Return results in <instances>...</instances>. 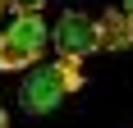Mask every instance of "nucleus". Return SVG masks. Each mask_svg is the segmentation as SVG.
I'll list each match as a JSON object with an SVG mask.
<instances>
[{"label": "nucleus", "mask_w": 133, "mask_h": 128, "mask_svg": "<svg viewBox=\"0 0 133 128\" xmlns=\"http://www.w3.org/2000/svg\"><path fill=\"white\" fill-rule=\"evenodd\" d=\"M83 87V73H78V60H51V64H32V73L23 78L18 87V105L28 115H51L55 105H64V96Z\"/></svg>", "instance_id": "1"}, {"label": "nucleus", "mask_w": 133, "mask_h": 128, "mask_svg": "<svg viewBox=\"0 0 133 128\" xmlns=\"http://www.w3.org/2000/svg\"><path fill=\"white\" fill-rule=\"evenodd\" d=\"M46 46H51V27H46L41 9H18V18L0 32V73L32 69Z\"/></svg>", "instance_id": "2"}, {"label": "nucleus", "mask_w": 133, "mask_h": 128, "mask_svg": "<svg viewBox=\"0 0 133 128\" xmlns=\"http://www.w3.org/2000/svg\"><path fill=\"white\" fill-rule=\"evenodd\" d=\"M51 46H55V55L83 64L87 55L101 51V18H87V14H78V9L60 14V23L51 27Z\"/></svg>", "instance_id": "3"}, {"label": "nucleus", "mask_w": 133, "mask_h": 128, "mask_svg": "<svg viewBox=\"0 0 133 128\" xmlns=\"http://www.w3.org/2000/svg\"><path fill=\"white\" fill-rule=\"evenodd\" d=\"M129 46H133V14L124 5L119 9H106L101 14V51L115 55V51H129Z\"/></svg>", "instance_id": "4"}, {"label": "nucleus", "mask_w": 133, "mask_h": 128, "mask_svg": "<svg viewBox=\"0 0 133 128\" xmlns=\"http://www.w3.org/2000/svg\"><path fill=\"white\" fill-rule=\"evenodd\" d=\"M46 0H9V9H41Z\"/></svg>", "instance_id": "5"}, {"label": "nucleus", "mask_w": 133, "mask_h": 128, "mask_svg": "<svg viewBox=\"0 0 133 128\" xmlns=\"http://www.w3.org/2000/svg\"><path fill=\"white\" fill-rule=\"evenodd\" d=\"M5 119H9V115H5V105H0V128H5Z\"/></svg>", "instance_id": "6"}, {"label": "nucleus", "mask_w": 133, "mask_h": 128, "mask_svg": "<svg viewBox=\"0 0 133 128\" xmlns=\"http://www.w3.org/2000/svg\"><path fill=\"white\" fill-rule=\"evenodd\" d=\"M5 9H9V0H0V14H5Z\"/></svg>", "instance_id": "7"}, {"label": "nucleus", "mask_w": 133, "mask_h": 128, "mask_svg": "<svg viewBox=\"0 0 133 128\" xmlns=\"http://www.w3.org/2000/svg\"><path fill=\"white\" fill-rule=\"evenodd\" d=\"M124 9H129V14H133V0H124Z\"/></svg>", "instance_id": "8"}]
</instances>
